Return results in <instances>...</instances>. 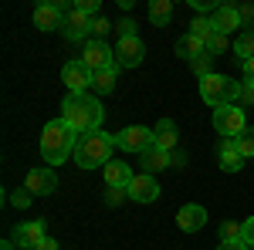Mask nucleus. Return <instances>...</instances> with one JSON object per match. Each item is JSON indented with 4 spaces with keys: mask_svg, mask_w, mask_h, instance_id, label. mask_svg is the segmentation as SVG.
<instances>
[{
    "mask_svg": "<svg viewBox=\"0 0 254 250\" xmlns=\"http://www.w3.org/2000/svg\"><path fill=\"white\" fill-rule=\"evenodd\" d=\"M61 118L75 129L78 135H88V132H98L102 122H105V108L95 95H68L61 101Z\"/></svg>",
    "mask_w": 254,
    "mask_h": 250,
    "instance_id": "f257e3e1",
    "label": "nucleus"
},
{
    "mask_svg": "<svg viewBox=\"0 0 254 250\" xmlns=\"http://www.w3.org/2000/svg\"><path fill=\"white\" fill-rule=\"evenodd\" d=\"M78 139H81V135L75 132L64 118L48 122L44 132H41V155H44V162H48V166H61V162H68V159L75 155Z\"/></svg>",
    "mask_w": 254,
    "mask_h": 250,
    "instance_id": "f03ea898",
    "label": "nucleus"
},
{
    "mask_svg": "<svg viewBox=\"0 0 254 250\" xmlns=\"http://www.w3.org/2000/svg\"><path fill=\"white\" fill-rule=\"evenodd\" d=\"M112 149H116V135H109L105 129L81 135L75 146V166L78 169H98V166L105 169L112 162Z\"/></svg>",
    "mask_w": 254,
    "mask_h": 250,
    "instance_id": "7ed1b4c3",
    "label": "nucleus"
},
{
    "mask_svg": "<svg viewBox=\"0 0 254 250\" xmlns=\"http://www.w3.org/2000/svg\"><path fill=\"white\" fill-rule=\"evenodd\" d=\"M200 98L214 108H224V105H237L241 98V81H234L231 75H217L210 71L207 78H200Z\"/></svg>",
    "mask_w": 254,
    "mask_h": 250,
    "instance_id": "20e7f679",
    "label": "nucleus"
},
{
    "mask_svg": "<svg viewBox=\"0 0 254 250\" xmlns=\"http://www.w3.org/2000/svg\"><path fill=\"white\" fill-rule=\"evenodd\" d=\"M214 129L224 139H237V135L248 129V115L241 105H224V108H214Z\"/></svg>",
    "mask_w": 254,
    "mask_h": 250,
    "instance_id": "39448f33",
    "label": "nucleus"
},
{
    "mask_svg": "<svg viewBox=\"0 0 254 250\" xmlns=\"http://www.w3.org/2000/svg\"><path fill=\"white\" fill-rule=\"evenodd\" d=\"M149 146H153V129H146V125H126L122 132H116V149L122 152L142 155Z\"/></svg>",
    "mask_w": 254,
    "mask_h": 250,
    "instance_id": "423d86ee",
    "label": "nucleus"
},
{
    "mask_svg": "<svg viewBox=\"0 0 254 250\" xmlns=\"http://www.w3.org/2000/svg\"><path fill=\"white\" fill-rule=\"evenodd\" d=\"M92 78H95V71L85 64V61H68L64 68H61V81L68 85V95H85L88 88H92Z\"/></svg>",
    "mask_w": 254,
    "mask_h": 250,
    "instance_id": "0eeeda50",
    "label": "nucleus"
},
{
    "mask_svg": "<svg viewBox=\"0 0 254 250\" xmlns=\"http://www.w3.org/2000/svg\"><path fill=\"white\" fill-rule=\"evenodd\" d=\"M68 10H71V7L61 3V0H55V3H38V7H34V27L44 31V34H48V31H61Z\"/></svg>",
    "mask_w": 254,
    "mask_h": 250,
    "instance_id": "6e6552de",
    "label": "nucleus"
},
{
    "mask_svg": "<svg viewBox=\"0 0 254 250\" xmlns=\"http://www.w3.org/2000/svg\"><path fill=\"white\" fill-rule=\"evenodd\" d=\"M81 61H85L92 71L119 68V64H116V48H109L105 41H88V44H85V51H81Z\"/></svg>",
    "mask_w": 254,
    "mask_h": 250,
    "instance_id": "1a4fd4ad",
    "label": "nucleus"
},
{
    "mask_svg": "<svg viewBox=\"0 0 254 250\" xmlns=\"http://www.w3.org/2000/svg\"><path fill=\"white\" fill-rule=\"evenodd\" d=\"M142 58H146V44L139 41V34H136V38H119V44H116L119 71H122V68H139Z\"/></svg>",
    "mask_w": 254,
    "mask_h": 250,
    "instance_id": "9d476101",
    "label": "nucleus"
},
{
    "mask_svg": "<svg viewBox=\"0 0 254 250\" xmlns=\"http://www.w3.org/2000/svg\"><path fill=\"white\" fill-rule=\"evenodd\" d=\"M24 190H31L34 196H51V193L58 190V173H55L51 166H38V169H31V173H27Z\"/></svg>",
    "mask_w": 254,
    "mask_h": 250,
    "instance_id": "9b49d317",
    "label": "nucleus"
},
{
    "mask_svg": "<svg viewBox=\"0 0 254 250\" xmlns=\"http://www.w3.org/2000/svg\"><path fill=\"white\" fill-rule=\"evenodd\" d=\"M159 183H156V176H149V173H139L132 183H129V190H126V196L132 200V203H156L159 200Z\"/></svg>",
    "mask_w": 254,
    "mask_h": 250,
    "instance_id": "f8f14e48",
    "label": "nucleus"
},
{
    "mask_svg": "<svg viewBox=\"0 0 254 250\" xmlns=\"http://www.w3.org/2000/svg\"><path fill=\"white\" fill-rule=\"evenodd\" d=\"M10 240H14L20 250H38L41 244L48 240V233H44V223H41V220H31V223H17Z\"/></svg>",
    "mask_w": 254,
    "mask_h": 250,
    "instance_id": "ddd939ff",
    "label": "nucleus"
},
{
    "mask_svg": "<svg viewBox=\"0 0 254 250\" xmlns=\"http://www.w3.org/2000/svg\"><path fill=\"white\" fill-rule=\"evenodd\" d=\"M207 220H210V213L203 210L200 203H187V206H180V213H176V227L183 233H200L207 227Z\"/></svg>",
    "mask_w": 254,
    "mask_h": 250,
    "instance_id": "4468645a",
    "label": "nucleus"
},
{
    "mask_svg": "<svg viewBox=\"0 0 254 250\" xmlns=\"http://www.w3.org/2000/svg\"><path fill=\"white\" fill-rule=\"evenodd\" d=\"M217 166H220V173H241L244 155L237 149V139H220V146H217Z\"/></svg>",
    "mask_w": 254,
    "mask_h": 250,
    "instance_id": "2eb2a0df",
    "label": "nucleus"
},
{
    "mask_svg": "<svg viewBox=\"0 0 254 250\" xmlns=\"http://www.w3.org/2000/svg\"><path fill=\"white\" fill-rule=\"evenodd\" d=\"M61 34L68 41H85L88 44V34H92V17H85L78 10H68L64 14V24H61Z\"/></svg>",
    "mask_w": 254,
    "mask_h": 250,
    "instance_id": "dca6fc26",
    "label": "nucleus"
},
{
    "mask_svg": "<svg viewBox=\"0 0 254 250\" xmlns=\"http://www.w3.org/2000/svg\"><path fill=\"white\" fill-rule=\"evenodd\" d=\"M176 142H180L176 122H173V118H159L156 129H153V146H156V149H163V152H173Z\"/></svg>",
    "mask_w": 254,
    "mask_h": 250,
    "instance_id": "f3484780",
    "label": "nucleus"
},
{
    "mask_svg": "<svg viewBox=\"0 0 254 250\" xmlns=\"http://www.w3.org/2000/svg\"><path fill=\"white\" fill-rule=\"evenodd\" d=\"M102 176H105L109 190H129V183L136 179V173H132L129 162H109V166L102 169Z\"/></svg>",
    "mask_w": 254,
    "mask_h": 250,
    "instance_id": "a211bd4d",
    "label": "nucleus"
},
{
    "mask_svg": "<svg viewBox=\"0 0 254 250\" xmlns=\"http://www.w3.org/2000/svg\"><path fill=\"white\" fill-rule=\"evenodd\" d=\"M210 20H214L217 34H224V38H227V34H234L237 27H241V10H237V7H227V3H220Z\"/></svg>",
    "mask_w": 254,
    "mask_h": 250,
    "instance_id": "6ab92c4d",
    "label": "nucleus"
},
{
    "mask_svg": "<svg viewBox=\"0 0 254 250\" xmlns=\"http://www.w3.org/2000/svg\"><path fill=\"white\" fill-rule=\"evenodd\" d=\"M139 166H142V173H159V169H170L173 166V152H163V149H156V146H149L146 152L139 155Z\"/></svg>",
    "mask_w": 254,
    "mask_h": 250,
    "instance_id": "aec40b11",
    "label": "nucleus"
},
{
    "mask_svg": "<svg viewBox=\"0 0 254 250\" xmlns=\"http://www.w3.org/2000/svg\"><path fill=\"white\" fill-rule=\"evenodd\" d=\"M176 54H180L183 61H196V58H203V54H207V41L193 38V34H183V38L176 41Z\"/></svg>",
    "mask_w": 254,
    "mask_h": 250,
    "instance_id": "412c9836",
    "label": "nucleus"
},
{
    "mask_svg": "<svg viewBox=\"0 0 254 250\" xmlns=\"http://www.w3.org/2000/svg\"><path fill=\"white\" fill-rule=\"evenodd\" d=\"M116 78H119V68L95 71V78H92V88H95V92H102V95H112V92H116Z\"/></svg>",
    "mask_w": 254,
    "mask_h": 250,
    "instance_id": "4be33fe9",
    "label": "nucleus"
},
{
    "mask_svg": "<svg viewBox=\"0 0 254 250\" xmlns=\"http://www.w3.org/2000/svg\"><path fill=\"white\" fill-rule=\"evenodd\" d=\"M170 17H173V3H170V0H153V3H149V20H153L156 27H166Z\"/></svg>",
    "mask_w": 254,
    "mask_h": 250,
    "instance_id": "5701e85b",
    "label": "nucleus"
},
{
    "mask_svg": "<svg viewBox=\"0 0 254 250\" xmlns=\"http://www.w3.org/2000/svg\"><path fill=\"white\" fill-rule=\"evenodd\" d=\"M234 58H241V64L254 58V31H244V34H237V44H234Z\"/></svg>",
    "mask_w": 254,
    "mask_h": 250,
    "instance_id": "b1692460",
    "label": "nucleus"
},
{
    "mask_svg": "<svg viewBox=\"0 0 254 250\" xmlns=\"http://www.w3.org/2000/svg\"><path fill=\"white\" fill-rule=\"evenodd\" d=\"M190 34L200 38V41H210L217 34V27H214V20H210V17H193V20H190Z\"/></svg>",
    "mask_w": 254,
    "mask_h": 250,
    "instance_id": "393cba45",
    "label": "nucleus"
},
{
    "mask_svg": "<svg viewBox=\"0 0 254 250\" xmlns=\"http://www.w3.org/2000/svg\"><path fill=\"white\" fill-rule=\"evenodd\" d=\"M237 149H241V155H244V159H251V155H254V129H251V125L237 135Z\"/></svg>",
    "mask_w": 254,
    "mask_h": 250,
    "instance_id": "a878e982",
    "label": "nucleus"
},
{
    "mask_svg": "<svg viewBox=\"0 0 254 250\" xmlns=\"http://www.w3.org/2000/svg\"><path fill=\"white\" fill-rule=\"evenodd\" d=\"M241 237H244V223H234V220L220 223V240H241Z\"/></svg>",
    "mask_w": 254,
    "mask_h": 250,
    "instance_id": "bb28decb",
    "label": "nucleus"
},
{
    "mask_svg": "<svg viewBox=\"0 0 254 250\" xmlns=\"http://www.w3.org/2000/svg\"><path fill=\"white\" fill-rule=\"evenodd\" d=\"M31 200H34V193H31V190H14V193H10V203H14L17 210H27Z\"/></svg>",
    "mask_w": 254,
    "mask_h": 250,
    "instance_id": "cd10ccee",
    "label": "nucleus"
},
{
    "mask_svg": "<svg viewBox=\"0 0 254 250\" xmlns=\"http://www.w3.org/2000/svg\"><path fill=\"white\" fill-rule=\"evenodd\" d=\"M71 10H78V14H85V17H92V20H95L98 0H75V3H71Z\"/></svg>",
    "mask_w": 254,
    "mask_h": 250,
    "instance_id": "c85d7f7f",
    "label": "nucleus"
},
{
    "mask_svg": "<svg viewBox=\"0 0 254 250\" xmlns=\"http://www.w3.org/2000/svg\"><path fill=\"white\" fill-rule=\"evenodd\" d=\"M220 51H227V38H224V34H214V38L207 41V54H210V58H217Z\"/></svg>",
    "mask_w": 254,
    "mask_h": 250,
    "instance_id": "c756f323",
    "label": "nucleus"
},
{
    "mask_svg": "<svg viewBox=\"0 0 254 250\" xmlns=\"http://www.w3.org/2000/svg\"><path fill=\"white\" fill-rule=\"evenodd\" d=\"M109 31H112V24H109L105 17H95V20H92V34H95V41H102Z\"/></svg>",
    "mask_w": 254,
    "mask_h": 250,
    "instance_id": "7c9ffc66",
    "label": "nucleus"
},
{
    "mask_svg": "<svg viewBox=\"0 0 254 250\" xmlns=\"http://www.w3.org/2000/svg\"><path fill=\"white\" fill-rule=\"evenodd\" d=\"M237 105H254V81H244V85H241V98H237Z\"/></svg>",
    "mask_w": 254,
    "mask_h": 250,
    "instance_id": "2f4dec72",
    "label": "nucleus"
},
{
    "mask_svg": "<svg viewBox=\"0 0 254 250\" xmlns=\"http://www.w3.org/2000/svg\"><path fill=\"white\" fill-rule=\"evenodd\" d=\"M116 27H119V34H122V38H136V20H132V17L119 20Z\"/></svg>",
    "mask_w": 254,
    "mask_h": 250,
    "instance_id": "473e14b6",
    "label": "nucleus"
},
{
    "mask_svg": "<svg viewBox=\"0 0 254 250\" xmlns=\"http://www.w3.org/2000/svg\"><path fill=\"white\" fill-rule=\"evenodd\" d=\"M210 61H214L210 54H203V58H196V61H193V71H196L200 78H207V75H210Z\"/></svg>",
    "mask_w": 254,
    "mask_h": 250,
    "instance_id": "72a5a7b5",
    "label": "nucleus"
},
{
    "mask_svg": "<svg viewBox=\"0 0 254 250\" xmlns=\"http://www.w3.org/2000/svg\"><path fill=\"white\" fill-rule=\"evenodd\" d=\"M217 250H251V247H248V244H244V237H241V240H220Z\"/></svg>",
    "mask_w": 254,
    "mask_h": 250,
    "instance_id": "f704fd0d",
    "label": "nucleus"
},
{
    "mask_svg": "<svg viewBox=\"0 0 254 250\" xmlns=\"http://www.w3.org/2000/svg\"><path fill=\"white\" fill-rule=\"evenodd\" d=\"M244 244H248V247H254V216H248V220H244Z\"/></svg>",
    "mask_w": 254,
    "mask_h": 250,
    "instance_id": "c9c22d12",
    "label": "nucleus"
},
{
    "mask_svg": "<svg viewBox=\"0 0 254 250\" xmlns=\"http://www.w3.org/2000/svg\"><path fill=\"white\" fill-rule=\"evenodd\" d=\"M190 3H193L196 10H217L220 7V3H210V0H190Z\"/></svg>",
    "mask_w": 254,
    "mask_h": 250,
    "instance_id": "e433bc0d",
    "label": "nucleus"
},
{
    "mask_svg": "<svg viewBox=\"0 0 254 250\" xmlns=\"http://www.w3.org/2000/svg\"><path fill=\"white\" fill-rule=\"evenodd\" d=\"M244 81H254V58L244 61Z\"/></svg>",
    "mask_w": 254,
    "mask_h": 250,
    "instance_id": "4c0bfd02",
    "label": "nucleus"
},
{
    "mask_svg": "<svg viewBox=\"0 0 254 250\" xmlns=\"http://www.w3.org/2000/svg\"><path fill=\"white\" fill-rule=\"evenodd\" d=\"M38 250H58V244H55V240H51V237H48V240H44V244H41Z\"/></svg>",
    "mask_w": 254,
    "mask_h": 250,
    "instance_id": "58836bf2",
    "label": "nucleus"
},
{
    "mask_svg": "<svg viewBox=\"0 0 254 250\" xmlns=\"http://www.w3.org/2000/svg\"><path fill=\"white\" fill-rule=\"evenodd\" d=\"M0 250H17V244H14V240H3V247Z\"/></svg>",
    "mask_w": 254,
    "mask_h": 250,
    "instance_id": "ea45409f",
    "label": "nucleus"
}]
</instances>
